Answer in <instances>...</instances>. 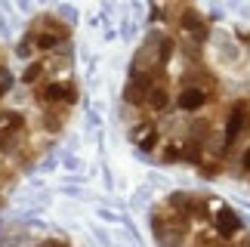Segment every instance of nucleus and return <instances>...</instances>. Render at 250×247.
I'll return each mask as SVG.
<instances>
[{
    "label": "nucleus",
    "mask_w": 250,
    "mask_h": 247,
    "mask_svg": "<svg viewBox=\"0 0 250 247\" xmlns=\"http://www.w3.org/2000/svg\"><path fill=\"white\" fill-rule=\"evenodd\" d=\"M0 247H74L62 238H13V241H3Z\"/></svg>",
    "instance_id": "2"
},
{
    "label": "nucleus",
    "mask_w": 250,
    "mask_h": 247,
    "mask_svg": "<svg viewBox=\"0 0 250 247\" xmlns=\"http://www.w3.org/2000/svg\"><path fill=\"white\" fill-rule=\"evenodd\" d=\"M152 232L161 247H250L238 210L213 195H167L152 210Z\"/></svg>",
    "instance_id": "1"
}]
</instances>
